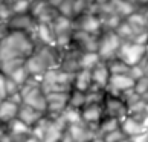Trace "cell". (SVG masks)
<instances>
[{
    "instance_id": "8992f818",
    "label": "cell",
    "mask_w": 148,
    "mask_h": 142,
    "mask_svg": "<svg viewBox=\"0 0 148 142\" xmlns=\"http://www.w3.org/2000/svg\"><path fill=\"white\" fill-rule=\"evenodd\" d=\"M110 67L106 66L104 63H98L95 67L92 69V80L93 83H95V86L98 87H107L108 86V81H110Z\"/></svg>"
},
{
    "instance_id": "4dcf8cb0",
    "label": "cell",
    "mask_w": 148,
    "mask_h": 142,
    "mask_svg": "<svg viewBox=\"0 0 148 142\" xmlns=\"http://www.w3.org/2000/svg\"><path fill=\"white\" fill-rule=\"evenodd\" d=\"M29 2H31V0H29Z\"/></svg>"
},
{
    "instance_id": "484cf974",
    "label": "cell",
    "mask_w": 148,
    "mask_h": 142,
    "mask_svg": "<svg viewBox=\"0 0 148 142\" xmlns=\"http://www.w3.org/2000/svg\"><path fill=\"white\" fill-rule=\"evenodd\" d=\"M130 142H148V130L139 133V134L130 136Z\"/></svg>"
},
{
    "instance_id": "8fae6325",
    "label": "cell",
    "mask_w": 148,
    "mask_h": 142,
    "mask_svg": "<svg viewBox=\"0 0 148 142\" xmlns=\"http://www.w3.org/2000/svg\"><path fill=\"white\" fill-rule=\"evenodd\" d=\"M121 130L127 136H134V134H139L142 132H147V128L142 125V122L136 121L133 118H125L122 121V124H121Z\"/></svg>"
},
{
    "instance_id": "7c38bea8",
    "label": "cell",
    "mask_w": 148,
    "mask_h": 142,
    "mask_svg": "<svg viewBox=\"0 0 148 142\" xmlns=\"http://www.w3.org/2000/svg\"><path fill=\"white\" fill-rule=\"evenodd\" d=\"M69 133L72 134V138L75 139V142H87V141H90L93 138V134L86 127H83L79 122L78 124H70Z\"/></svg>"
},
{
    "instance_id": "d4e9b609",
    "label": "cell",
    "mask_w": 148,
    "mask_h": 142,
    "mask_svg": "<svg viewBox=\"0 0 148 142\" xmlns=\"http://www.w3.org/2000/svg\"><path fill=\"white\" fill-rule=\"evenodd\" d=\"M8 96V90H6V78L0 73V102L3 99H6Z\"/></svg>"
},
{
    "instance_id": "f1b7e54d",
    "label": "cell",
    "mask_w": 148,
    "mask_h": 142,
    "mask_svg": "<svg viewBox=\"0 0 148 142\" xmlns=\"http://www.w3.org/2000/svg\"><path fill=\"white\" fill-rule=\"evenodd\" d=\"M142 125H144V127H145V128L148 130V116H147V118L144 119V121H142Z\"/></svg>"
},
{
    "instance_id": "5bb4252c",
    "label": "cell",
    "mask_w": 148,
    "mask_h": 142,
    "mask_svg": "<svg viewBox=\"0 0 148 142\" xmlns=\"http://www.w3.org/2000/svg\"><path fill=\"white\" fill-rule=\"evenodd\" d=\"M99 58L101 57H99V54H98V52H92V51L86 52V54H83V57H81V60H79V67L92 70L98 63H99Z\"/></svg>"
},
{
    "instance_id": "603a6c76",
    "label": "cell",
    "mask_w": 148,
    "mask_h": 142,
    "mask_svg": "<svg viewBox=\"0 0 148 142\" xmlns=\"http://www.w3.org/2000/svg\"><path fill=\"white\" fill-rule=\"evenodd\" d=\"M29 8V0H17L14 2V12L17 14H25V11Z\"/></svg>"
},
{
    "instance_id": "2e32d148",
    "label": "cell",
    "mask_w": 148,
    "mask_h": 142,
    "mask_svg": "<svg viewBox=\"0 0 148 142\" xmlns=\"http://www.w3.org/2000/svg\"><path fill=\"white\" fill-rule=\"evenodd\" d=\"M9 128L12 132V134H15V136H23V134L31 133V127L18 118H14L12 121H9Z\"/></svg>"
},
{
    "instance_id": "5b68a950",
    "label": "cell",
    "mask_w": 148,
    "mask_h": 142,
    "mask_svg": "<svg viewBox=\"0 0 148 142\" xmlns=\"http://www.w3.org/2000/svg\"><path fill=\"white\" fill-rule=\"evenodd\" d=\"M46 99H47V110L57 115L61 113L66 108V106L69 104V95L66 92H49V93H46Z\"/></svg>"
},
{
    "instance_id": "ac0fdd59",
    "label": "cell",
    "mask_w": 148,
    "mask_h": 142,
    "mask_svg": "<svg viewBox=\"0 0 148 142\" xmlns=\"http://www.w3.org/2000/svg\"><path fill=\"white\" fill-rule=\"evenodd\" d=\"M11 26L17 31H23V29L31 26V19L25 14H17L12 20H11Z\"/></svg>"
},
{
    "instance_id": "f546056e",
    "label": "cell",
    "mask_w": 148,
    "mask_h": 142,
    "mask_svg": "<svg viewBox=\"0 0 148 142\" xmlns=\"http://www.w3.org/2000/svg\"><path fill=\"white\" fill-rule=\"evenodd\" d=\"M144 70H145V73H147V75H148V63H147V66H145V67H144Z\"/></svg>"
},
{
    "instance_id": "7402d4cb",
    "label": "cell",
    "mask_w": 148,
    "mask_h": 142,
    "mask_svg": "<svg viewBox=\"0 0 148 142\" xmlns=\"http://www.w3.org/2000/svg\"><path fill=\"white\" fill-rule=\"evenodd\" d=\"M121 125H119V122H118V119L116 118H108L106 122H104L102 125H101V132L104 133V134H107V133H110V132H113V130H116V128H119Z\"/></svg>"
},
{
    "instance_id": "cb8c5ba5",
    "label": "cell",
    "mask_w": 148,
    "mask_h": 142,
    "mask_svg": "<svg viewBox=\"0 0 148 142\" xmlns=\"http://www.w3.org/2000/svg\"><path fill=\"white\" fill-rule=\"evenodd\" d=\"M38 35H40V38H41L43 41L49 43V45L52 43V37L49 35V29H47V26H45V25H40V26H38Z\"/></svg>"
},
{
    "instance_id": "e0dca14e",
    "label": "cell",
    "mask_w": 148,
    "mask_h": 142,
    "mask_svg": "<svg viewBox=\"0 0 148 142\" xmlns=\"http://www.w3.org/2000/svg\"><path fill=\"white\" fill-rule=\"evenodd\" d=\"M49 122H51L49 119L41 118L37 124H34V125H32V130H31L32 136H34V138H37L38 141H43V138H45V133H46V130H47Z\"/></svg>"
},
{
    "instance_id": "d6986e66",
    "label": "cell",
    "mask_w": 148,
    "mask_h": 142,
    "mask_svg": "<svg viewBox=\"0 0 148 142\" xmlns=\"http://www.w3.org/2000/svg\"><path fill=\"white\" fill-rule=\"evenodd\" d=\"M99 26H101V21L96 17L87 15V17L83 20V23H81V29H83L84 32H96L98 29H99Z\"/></svg>"
},
{
    "instance_id": "52a82bcc",
    "label": "cell",
    "mask_w": 148,
    "mask_h": 142,
    "mask_svg": "<svg viewBox=\"0 0 148 142\" xmlns=\"http://www.w3.org/2000/svg\"><path fill=\"white\" fill-rule=\"evenodd\" d=\"M43 113H45V112L37 110V108L31 107V106H28V104H25L23 107H20V108H18L17 118L21 119V121H23L25 124H28L29 127H32V125L37 124V122L43 118Z\"/></svg>"
},
{
    "instance_id": "30bf717a",
    "label": "cell",
    "mask_w": 148,
    "mask_h": 142,
    "mask_svg": "<svg viewBox=\"0 0 148 142\" xmlns=\"http://www.w3.org/2000/svg\"><path fill=\"white\" fill-rule=\"evenodd\" d=\"M101 115H102V107L99 104H89L86 106V108L81 113V118L87 124H98L101 119Z\"/></svg>"
},
{
    "instance_id": "ffe728a7",
    "label": "cell",
    "mask_w": 148,
    "mask_h": 142,
    "mask_svg": "<svg viewBox=\"0 0 148 142\" xmlns=\"http://www.w3.org/2000/svg\"><path fill=\"white\" fill-rule=\"evenodd\" d=\"M86 104V92H81L78 89H75L72 96H69V106L79 108L81 106Z\"/></svg>"
},
{
    "instance_id": "9c48e42d",
    "label": "cell",
    "mask_w": 148,
    "mask_h": 142,
    "mask_svg": "<svg viewBox=\"0 0 148 142\" xmlns=\"http://www.w3.org/2000/svg\"><path fill=\"white\" fill-rule=\"evenodd\" d=\"M73 83H75V89H78L81 92H87V90L90 89L92 83H93V80H92V70L90 69H81L79 72L75 75Z\"/></svg>"
},
{
    "instance_id": "44dd1931",
    "label": "cell",
    "mask_w": 148,
    "mask_h": 142,
    "mask_svg": "<svg viewBox=\"0 0 148 142\" xmlns=\"http://www.w3.org/2000/svg\"><path fill=\"white\" fill-rule=\"evenodd\" d=\"M134 90L138 92L140 96H144L147 93V92H148V75H144V76H140V78L136 80Z\"/></svg>"
},
{
    "instance_id": "4fadbf2b",
    "label": "cell",
    "mask_w": 148,
    "mask_h": 142,
    "mask_svg": "<svg viewBox=\"0 0 148 142\" xmlns=\"http://www.w3.org/2000/svg\"><path fill=\"white\" fill-rule=\"evenodd\" d=\"M106 110L112 115V116H124L125 113H127V107H125V104L122 101L119 99H107L106 102Z\"/></svg>"
},
{
    "instance_id": "ba28073f",
    "label": "cell",
    "mask_w": 148,
    "mask_h": 142,
    "mask_svg": "<svg viewBox=\"0 0 148 142\" xmlns=\"http://www.w3.org/2000/svg\"><path fill=\"white\" fill-rule=\"evenodd\" d=\"M18 104L14 102L12 99H3L0 102V121L2 122H9L18 115Z\"/></svg>"
},
{
    "instance_id": "9a60e30c",
    "label": "cell",
    "mask_w": 148,
    "mask_h": 142,
    "mask_svg": "<svg viewBox=\"0 0 148 142\" xmlns=\"http://www.w3.org/2000/svg\"><path fill=\"white\" fill-rule=\"evenodd\" d=\"M60 115H61V118L66 121V124H78V122L83 121V118H81V113L78 112V108L72 107V106L66 107Z\"/></svg>"
},
{
    "instance_id": "4316f807",
    "label": "cell",
    "mask_w": 148,
    "mask_h": 142,
    "mask_svg": "<svg viewBox=\"0 0 148 142\" xmlns=\"http://www.w3.org/2000/svg\"><path fill=\"white\" fill-rule=\"evenodd\" d=\"M61 142H75V139L72 138V134H70L69 132H66L63 134V138H61Z\"/></svg>"
},
{
    "instance_id": "3957f363",
    "label": "cell",
    "mask_w": 148,
    "mask_h": 142,
    "mask_svg": "<svg viewBox=\"0 0 148 142\" xmlns=\"http://www.w3.org/2000/svg\"><path fill=\"white\" fill-rule=\"evenodd\" d=\"M121 45H122L121 43V37L118 34H114V32H108L99 41L98 54H99L101 58H110L113 57V54H118V49Z\"/></svg>"
},
{
    "instance_id": "277c9868",
    "label": "cell",
    "mask_w": 148,
    "mask_h": 142,
    "mask_svg": "<svg viewBox=\"0 0 148 142\" xmlns=\"http://www.w3.org/2000/svg\"><path fill=\"white\" fill-rule=\"evenodd\" d=\"M136 80L130 73H112L108 86L114 92H128L130 89H134Z\"/></svg>"
},
{
    "instance_id": "7a4b0ae2",
    "label": "cell",
    "mask_w": 148,
    "mask_h": 142,
    "mask_svg": "<svg viewBox=\"0 0 148 142\" xmlns=\"http://www.w3.org/2000/svg\"><path fill=\"white\" fill-rule=\"evenodd\" d=\"M147 52V46L140 45V43L131 41V43H124L118 49V57L119 60H122L125 64L128 66H136L142 58H144Z\"/></svg>"
},
{
    "instance_id": "6da1fadb",
    "label": "cell",
    "mask_w": 148,
    "mask_h": 142,
    "mask_svg": "<svg viewBox=\"0 0 148 142\" xmlns=\"http://www.w3.org/2000/svg\"><path fill=\"white\" fill-rule=\"evenodd\" d=\"M34 52V45L23 31H12L0 38V63L9 60H26Z\"/></svg>"
},
{
    "instance_id": "83f0119b",
    "label": "cell",
    "mask_w": 148,
    "mask_h": 142,
    "mask_svg": "<svg viewBox=\"0 0 148 142\" xmlns=\"http://www.w3.org/2000/svg\"><path fill=\"white\" fill-rule=\"evenodd\" d=\"M90 142H106V139L99 138V136H93V138L90 139Z\"/></svg>"
}]
</instances>
